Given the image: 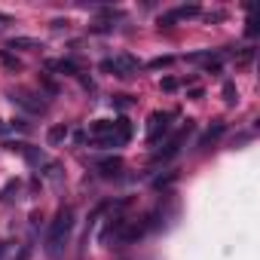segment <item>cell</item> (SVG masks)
Segmentation results:
<instances>
[{
	"label": "cell",
	"mask_w": 260,
	"mask_h": 260,
	"mask_svg": "<svg viewBox=\"0 0 260 260\" xmlns=\"http://www.w3.org/2000/svg\"><path fill=\"white\" fill-rule=\"evenodd\" d=\"M71 233H74V208H58V214L49 220V230H46V254L52 260L61 257Z\"/></svg>",
	"instance_id": "obj_1"
},
{
	"label": "cell",
	"mask_w": 260,
	"mask_h": 260,
	"mask_svg": "<svg viewBox=\"0 0 260 260\" xmlns=\"http://www.w3.org/2000/svg\"><path fill=\"white\" fill-rule=\"evenodd\" d=\"M190 132H193V119H187V122L178 128V132H175V135L166 141V147L153 153V159H156V162H162V159H172V156H178V153H181V147L187 144V135H190Z\"/></svg>",
	"instance_id": "obj_2"
},
{
	"label": "cell",
	"mask_w": 260,
	"mask_h": 260,
	"mask_svg": "<svg viewBox=\"0 0 260 260\" xmlns=\"http://www.w3.org/2000/svg\"><path fill=\"white\" fill-rule=\"evenodd\" d=\"M101 71H113L116 77H135L138 71H141V61L135 58V55H116V58H104L101 61Z\"/></svg>",
	"instance_id": "obj_3"
},
{
	"label": "cell",
	"mask_w": 260,
	"mask_h": 260,
	"mask_svg": "<svg viewBox=\"0 0 260 260\" xmlns=\"http://www.w3.org/2000/svg\"><path fill=\"white\" fill-rule=\"evenodd\" d=\"M10 95V101L13 104H19V107H25L28 113H46V101H43V95H34V92H28V89H13V92H7Z\"/></svg>",
	"instance_id": "obj_4"
},
{
	"label": "cell",
	"mask_w": 260,
	"mask_h": 260,
	"mask_svg": "<svg viewBox=\"0 0 260 260\" xmlns=\"http://www.w3.org/2000/svg\"><path fill=\"white\" fill-rule=\"evenodd\" d=\"M169 125H172V113L169 110H153L147 116V144H156L169 132Z\"/></svg>",
	"instance_id": "obj_5"
},
{
	"label": "cell",
	"mask_w": 260,
	"mask_h": 260,
	"mask_svg": "<svg viewBox=\"0 0 260 260\" xmlns=\"http://www.w3.org/2000/svg\"><path fill=\"white\" fill-rule=\"evenodd\" d=\"M202 10L196 7V4H190V7H178V10H172V13H166V16H159V25L162 28H172L178 19H193V16H199Z\"/></svg>",
	"instance_id": "obj_6"
},
{
	"label": "cell",
	"mask_w": 260,
	"mask_h": 260,
	"mask_svg": "<svg viewBox=\"0 0 260 260\" xmlns=\"http://www.w3.org/2000/svg\"><path fill=\"white\" fill-rule=\"evenodd\" d=\"M95 169H98V175H104V178H116L119 169H122V159H119V156H107V159H98Z\"/></svg>",
	"instance_id": "obj_7"
},
{
	"label": "cell",
	"mask_w": 260,
	"mask_h": 260,
	"mask_svg": "<svg viewBox=\"0 0 260 260\" xmlns=\"http://www.w3.org/2000/svg\"><path fill=\"white\" fill-rule=\"evenodd\" d=\"M49 71H61V74H68V77H80V74H83V71H80V64H77V61H71V58L49 61Z\"/></svg>",
	"instance_id": "obj_8"
},
{
	"label": "cell",
	"mask_w": 260,
	"mask_h": 260,
	"mask_svg": "<svg viewBox=\"0 0 260 260\" xmlns=\"http://www.w3.org/2000/svg\"><path fill=\"white\" fill-rule=\"evenodd\" d=\"M64 138H68V125H64V122L52 125L49 132H46V144H49V147H58V144H61Z\"/></svg>",
	"instance_id": "obj_9"
},
{
	"label": "cell",
	"mask_w": 260,
	"mask_h": 260,
	"mask_svg": "<svg viewBox=\"0 0 260 260\" xmlns=\"http://www.w3.org/2000/svg\"><path fill=\"white\" fill-rule=\"evenodd\" d=\"M7 49H43V43L31 40V37H13V40H7Z\"/></svg>",
	"instance_id": "obj_10"
},
{
	"label": "cell",
	"mask_w": 260,
	"mask_h": 260,
	"mask_svg": "<svg viewBox=\"0 0 260 260\" xmlns=\"http://www.w3.org/2000/svg\"><path fill=\"white\" fill-rule=\"evenodd\" d=\"M223 128H226V125H223V122H214V125H211V128H208V132H205V135H202V138H199V144H196V147H208V144H211V141H217V138H220V135H223Z\"/></svg>",
	"instance_id": "obj_11"
},
{
	"label": "cell",
	"mask_w": 260,
	"mask_h": 260,
	"mask_svg": "<svg viewBox=\"0 0 260 260\" xmlns=\"http://www.w3.org/2000/svg\"><path fill=\"white\" fill-rule=\"evenodd\" d=\"M16 193H19V181H10L4 190H0V202H13V199H16Z\"/></svg>",
	"instance_id": "obj_12"
},
{
	"label": "cell",
	"mask_w": 260,
	"mask_h": 260,
	"mask_svg": "<svg viewBox=\"0 0 260 260\" xmlns=\"http://www.w3.org/2000/svg\"><path fill=\"white\" fill-rule=\"evenodd\" d=\"M175 61V55H162V58H153V61H147V68L150 71H159V68H169Z\"/></svg>",
	"instance_id": "obj_13"
},
{
	"label": "cell",
	"mask_w": 260,
	"mask_h": 260,
	"mask_svg": "<svg viewBox=\"0 0 260 260\" xmlns=\"http://www.w3.org/2000/svg\"><path fill=\"white\" fill-rule=\"evenodd\" d=\"M0 61H4L10 71H22V61H19V58H13V55H7V52H0Z\"/></svg>",
	"instance_id": "obj_14"
},
{
	"label": "cell",
	"mask_w": 260,
	"mask_h": 260,
	"mask_svg": "<svg viewBox=\"0 0 260 260\" xmlns=\"http://www.w3.org/2000/svg\"><path fill=\"white\" fill-rule=\"evenodd\" d=\"M40 86H43V89H46L49 95H58V86H55V83H52V80H49L46 74H40Z\"/></svg>",
	"instance_id": "obj_15"
},
{
	"label": "cell",
	"mask_w": 260,
	"mask_h": 260,
	"mask_svg": "<svg viewBox=\"0 0 260 260\" xmlns=\"http://www.w3.org/2000/svg\"><path fill=\"white\" fill-rule=\"evenodd\" d=\"M223 98H226V104H236V86L233 83H223Z\"/></svg>",
	"instance_id": "obj_16"
},
{
	"label": "cell",
	"mask_w": 260,
	"mask_h": 260,
	"mask_svg": "<svg viewBox=\"0 0 260 260\" xmlns=\"http://www.w3.org/2000/svg\"><path fill=\"white\" fill-rule=\"evenodd\" d=\"M162 89H166V92H175V89H178V80H175V77H166V80H162Z\"/></svg>",
	"instance_id": "obj_17"
},
{
	"label": "cell",
	"mask_w": 260,
	"mask_h": 260,
	"mask_svg": "<svg viewBox=\"0 0 260 260\" xmlns=\"http://www.w3.org/2000/svg\"><path fill=\"white\" fill-rule=\"evenodd\" d=\"M113 104H116V107H128V104H132V98H128V95H116Z\"/></svg>",
	"instance_id": "obj_18"
},
{
	"label": "cell",
	"mask_w": 260,
	"mask_h": 260,
	"mask_svg": "<svg viewBox=\"0 0 260 260\" xmlns=\"http://www.w3.org/2000/svg\"><path fill=\"white\" fill-rule=\"evenodd\" d=\"M245 34H248V37H257V22H254V19H248V28H245Z\"/></svg>",
	"instance_id": "obj_19"
},
{
	"label": "cell",
	"mask_w": 260,
	"mask_h": 260,
	"mask_svg": "<svg viewBox=\"0 0 260 260\" xmlns=\"http://www.w3.org/2000/svg\"><path fill=\"white\" fill-rule=\"evenodd\" d=\"M0 25H13V16H7V13H0Z\"/></svg>",
	"instance_id": "obj_20"
},
{
	"label": "cell",
	"mask_w": 260,
	"mask_h": 260,
	"mask_svg": "<svg viewBox=\"0 0 260 260\" xmlns=\"http://www.w3.org/2000/svg\"><path fill=\"white\" fill-rule=\"evenodd\" d=\"M0 132H7V125H4V122H0Z\"/></svg>",
	"instance_id": "obj_21"
},
{
	"label": "cell",
	"mask_w": 260,
	"mask_h": 260,
	"mask_svg": "<svg viewBox=\"0 0 260 260\" xmlns=\"http://www.w3.org/2000/svg\"><path fill=\"white\" fill-rule=\"evenodd\" d=\"M0 254H4V242H0Z\"/></svg>",
	"instance_id": "obj_22"
}]
</instances>
